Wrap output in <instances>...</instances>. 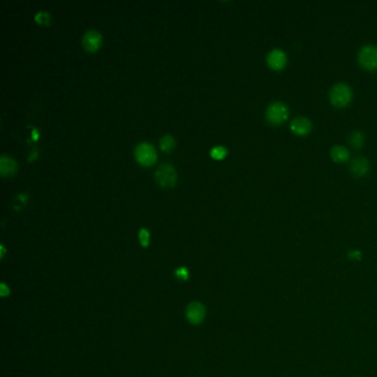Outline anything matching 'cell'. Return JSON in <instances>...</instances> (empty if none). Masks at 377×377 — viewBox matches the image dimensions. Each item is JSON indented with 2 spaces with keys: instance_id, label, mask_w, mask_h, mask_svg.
Instances as JSON below:
<instances>
[{
  "instance_id": "cell-1",
  "label": "cell",
  "mask_w": 377,
  "mask_h": 377,
  "mask_svg": "<svg viewBox=\"0 0 377 377\" xmlns=\"http://www.w3.org/2000/svg\"><path fill=\"white\" fill-rule=\"evenodd\" d=\"M331 103L336 107H344L352 100V90L344 83L334 85L330 93Z\"/></svg>"
},
{
  "instance_id": "cell-2",
  "label": "cell",
  "mask_w": 377,
  "mask_h": 377,
  "mask_svg": "<svg viewBox=\"0 0 377 377\" xmlns=\"http://www.w3.org/2000/svg\"><path fill=\"white\" fill-rule=\"evenodd\" d=\"M155 179L161 187H173L177 181L175 168L171 164H160L155 172Z\"/></svg>"
},
{
  "instance_id": "cell-3",
  "label": "cell",
  "mask_w": 377,
  "mask_h": 377,
  "mask_svg": "<svg viewBox=\"0 0 377 377\" xmlns=\"http://www.w3.org/2000/svg\"><path fill=\"white\" fill-rule=\"evenodd\" d=\"M289 110L286 104L281 102H275L269 105L268 110H266V120L269 123L278 125L283 123L284 121L288 119Z\"/></svg>"
},
{
  "instance_id": "cell-4",
  "label": "cell",
  "mask_w": 377,
  "mask_h": 377,
  "mask_svg": "<svg viewBox=\"0 0 377 377\" xmlns=\"http://www.w3.org/2000/svg\"><path fill=\"white\" fill-rule=\"evenodd\" d=\"M358 61L364 69L373 71L377 69V47L365 45L358 53Z\"/></svg>"
},
{
  "instance_id": "cell-5",
  "label": "cell",
  "mask_w": 377,
  "mask_h": 377,
  "mask_svg": "<svg viewBox=\"0 0 377 377\" xmlns=\"http://www.w3.org/2000/svg\"><path fill=\"white\" fill-rule=\"evenodd\" d=\"M134 154H135L136 159L143 165L153 164L156 160V157H157V155H156V150L153 145H150L149 143H146V142L138 144L135 147Z\"/></svg>"
},
{
  "instance_id": "cell-6",
  "label": "cell",
  "mask_w": 377,
  "mask_h": 377,
  "mask_svg": "<svg viewBox=\"0 0 377 377\" xmlns=\"http://www.w3.org/2000/svg\"><path fill=\"white\" fill-rule=\"evenodd\" d=\"M101 42H102L101 33L96 30H89L83 34L82 43L85 50L93 52L100 48Z\"/></svg>"
},
{
  "instance_id": "cell-7",
  "label": "cell",
  "mask_w": 377,
  "mask_h": 377,
  "mask_svg": "<svg viewBox=\"0 0 377 377\" xmlns=\"http://www.w3.org/2000/svg\"><path fill=\"white\" fill-rule=\"evenodd\" d=\"M266 61H268L269 67L274 69V70H281V69L286 67L287 57L282 50L275 49L268 55Z\"/></svg>"
},
{
  "instance_id": "cell-8",
  "label": "cell",
  "mask_w": 377,
  "mask_h": 377,
  "mask_svg": "<svg viewBox=\"0 0 377 377\" xmlns=\"http://www.w3.org/2000/svg\"><path fill=\"white\" fill-rule=\"evenodd\" d=\"M186 316L188 321L193 324H199L205 317V307L198 302L189 304L186 311Z\"/></svg>"
},
{
  "instance_id": "cell-9",
  "label": "cell",
  "mask_w": 377,
  "mask_h": 377,
  "mask_svg": "<svg viewBox=\"0 0 377 377\" xmlns=\"http://www.w3.org/2000/svg\"><path fill=\"white\" fill-rule=\"evenodd\" d=\"M312 129L311 122L305 118H297L292 121L291 123V131L295 133L297 135H306L309 134Z\"/></svg>"
},
{
  "instance_id": "cell-10",
  "label": "cell",
  "mask_w": 377,
  "mask_h": 377,
  "mask_svg": "<svg viewBox=\"0 0 377 377\" xmlns=\"http://www.w3.org/2000/svg\"><path fill=\"white\" fill-rule=\"evenodd\" d=\"M17 171L16 160L8 155L0 156V173L4 177L11 176Z\"/></svg>"
},
{
  "instance_id": "cell-11",
  "label": "cell",
  "mask_w": 377,
  "mask_h": 377,
  "mask_svg": "<svg viewBox=\"0 0 377 377\" xmlns=\"http://www.w3.org/2000/svg\"><path fill=\"white\" fill-rule=\"evenodd\" d=\"M369 170V163L366 158L357 157L352 161L351 172L357 177H362L365 174H367Z\"/></svg>"
},
{
  "instance_id": "cell-12",
  "label": "cell",
  "mask_w": 377,
  "mask_h": 377,
  "mask_svg": "<svg viewBox=\"0 0 377 377\" xmlns=\"http://www.w3.org/2000/svg\"><path fill=\"white\" fill-rule=\"evenodd\" d=\"M331 157L334 161L338 163H344L350 157V153L346 147L341 146V145H336L332 149H331Z\"/></svg>"
},
{
  "instance_id": "cell-13",
  "label": "cell",
  "mask_w": 377,
  "mask_h": 377,
  "mask_svg": "<svg viewBox=\"0 0 377 377\" xmlns=\"http://www.w3.org/2000/svg\"><path fill=\"white\" fill-rule=\"evenodd\" d=\"M159 145L160 148L163 149L164 152H171L174 146H175V140H174V137L172 135L166 134L160 138Z\"/></svg>"
},
{
  "instance_id": "cell-14",
  "label": "cell",
  "mask_w": 377,
  "mask_h": 377,
  "mask_svg": "<svg viewBox=\"0 0 377 377\" xmlns=\"http://www.w3.org/2000/svg\"><path fill=\"white\" fill-rule=\"evenodd\" d=\"M349 141L350 144L354 148H359L362 147V145L364 143V135L362 132H353L351 133V135L349 136Z\"/></svg>"
},
{
  "instance_id": "cell-15",
  "label": "cell",
  "mask_w": 377,
  "mask_h": 377,
  "mask_svg": "<svg viewBox=\"0 0 377 377\" xmlns=\"http://www.w3.org/2000/svg\"><path fill=\"white\" fill-rule=\"evenodd\" d=\"M226 154H227V149L224 146H214L210 149V155L216 159H223Z\"/></svg>"
},
{
  "instance_id": "cell-16",
  "label": "cell",
  "mask_w": 377,
  "mask_h": 377,
  "mask_svg": "<svg viewBox=\"0 0 377 377\" xmlns=\"http://www.w3.org/2000/svg\"><path fill=\"white\" fill-rule=\"evenodd\" d=\"M34 19H36L39 24L48 25L50 21V16L47 11H39V13L36 15V17H34Z\"/></svg>"
},
{
  "instance_id": "cell-17",
  "label": "cell",
  "mask_w": 377,
  "mask_h": 377,
  "mask_svg": "<svg viewBox=\"0 0 377 377\" xmlns=\"http://www.w3.org/2000/svg\"><path fill=\"white\" fill-rule=\"evenodd\" d=\"M148 240H149V233L147 231V229L145 228H142L140 230V241H141V245L146 247L148 245Z\"/></svg>"
},
{
  "instance_id": "cell-18",
  "label": "cell",
  "mask_w": 377,
  "mask_h": 377,
  "mask_svg": "<svg viewBox=\"0 0 377 377\" xmlns=\"http://www.w3.org/2000/svg\"><path fill=\"white\" fill-rule=\"evenodd\" d=\"M176 276L179 277V278H182L183 280H187L188 279V271H187L186 268H181V269H178L176 271Z\"/></svg>"
},
{
  "instance_id": "cell-19",
  "label": "cell",
  "mask_w": 377,
  "mask_h": 377,
  "mask_svg": "<svg viewBox=\"0 0 377 377\" xmlns=\"http://www.w3.org/2000/svg\"><path fill=\"white\" fill-rule=\"evenodd\" d=\"M9 292H10V291H9L8 287L6 286L5 283H2V286H0V294H2L3 297H6V295L9 294Z\"/></svg>"
}]
</instances>
